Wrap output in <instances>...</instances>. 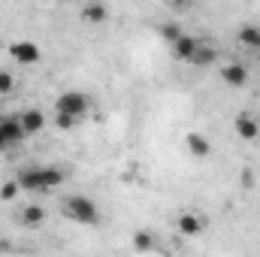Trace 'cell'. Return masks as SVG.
I'll return each mask as SVG.
<instances>
[{"mask_svg": "<svg viewBox=\"0 0 260 257\" xmlns=\"http://www.w3.org/2000/svg\"><path fill=\"white\" fill-rule=\"evenodd\" d=\"M55 112H67L73 118H85L91 112V97L82 94V91H64L58 100H55Z\"/></svg>", "mask_w": 260, "mask_h": 257, "instance_id": "3", "label": "cell"}, {"mask_svg": "<svg viewBox=\"0 0 260 257\" xmlns=\"http://www.w3.org/2000/svg\"><path fill=\"white\" fill-rule=\"evenodd\" d=\"M0 148H6V139H3V136H0Z\"/></svg>", "mask_w": 260, "mask_h": 257, "instance_id": "23", "label": "cell"}, {"mask_svg": "<svg viewBox=\"0 0 260 257\" xmlns=\"http://www.w3.org/2000/svg\"><path fill=\"white\" fill-rule=\"evenodd\" d=\"M233 127H236V136H239V139H245V142L260 139V124L248 115V112H242V115L236 118V124H233Z\"/></svg>", "mask_w": 260, "mask_h": 257, "instance_id": "10", "label": "cell"}, {"mask_svg": "<svg viewBox=\"0 0 260 257\" xmlns=\"http://www.w3.org/2000/svg\"><path fill=\"white\" fill-rule=\"evenodd\" d=\"M197 46H200V40L197 37H191V34H182L170 49H173V58H179V61H191L197 52Z\"/></svg>", "mask_w": 260, "mask_h": 257, "instance_id": "9", "label": "cell"}, {"mask_svg": "<svg viewBox=\"0 0 260 257\" xmlns=\"http://www.w3.org/2000/svg\"><path fill=\"white\" fill-rule=\"evenodd\" d=\"M0 124H3V115H0Z\"/></svg>", "mask_w": 260, "mask_h": 257, "instance_id": "25", "label": "cell"}, {"mask_svg": "<svg viewBox=\"0 0 260 257\" xmlns=\"http://www.w3.org/2000/svg\"><path fill=\"white\" fill-rule=\"evenodd\" d=\"M257 64H260V49H257Z\"/></svg>", "mask_w": 260, "mask_h": 257, "instance_id": "24", "label": "cell"}, {"mask_svg": "<svg viewBox=\"0 0 260 257\" xmlns=\"http://www.w3.org/2000/svg\"><path fill=\"white\" fill-rule=\"evenodd\" d=\"M76 121H79V118H73V115H67V112H55V127L58 130H73Z\"/></svg>", "mask_w": 260, "mask_h": 257, "instance_id": "20", "label": "cell"}, {"mask_svg": "<svg viewBox=\"0 0 260 257\" xmlns=\"http://www.w3.org/2000/svg\"><path fill=\"white\" fill-rule=\"evenodd\" d=\"M167 3H170V6H173V9H185V6H188V3H191V0H167Z\"/></svg>", "mask_w": 260, "mask_h": 257, "instance_id": "22", "label": "cell"}, {"mask_svg": "<svg viewBox=\"0 0 260 257\" xmlns=\"http://www.w3.org/2000/svg\"><path fill=\"white\" fill-rule=\"evenodd\" d=\"M61 212H64L70 221H76V224H85V227H94V224H100V206H97L91 197H85V194H70V197H64V203H61Z\"/></svg>", "mask_w": 260, "mask_h": 257, "instance_id": "2", "label": "cell"}, {"mask_svg": "<svg viewBox=\"0 0 260 257\" xmlns=\"http://www.w3.org/2000/svg\"><path fill=\"white\" fill-rule=\"evenodd\" d=\"M203 227H206V221H203L200 215H194V212H182L179 221H176V230H179L182 236H200Z\"/></svg>", "mask_w": 260, "mask_h": 257, "instance_id": "7", "label": "cell"}, {"mask_svg": "<svg viewBox=\"0 0 260 257\" xmlns=\"http://www.w3.org/2000/svg\"><path fill=\"white\" fill-rule=\"evenodd\" d=\"M154 248H157L154 233H148V230H136L133 233V251H154Z\"/></svg>", "mask_w": 260, "mask_h": 257, "instance_id": "16", "label": "cell"}, {"mask_svg": "<svg viewBox=\"0 0 260 257\" xmlns=\"http://www.w3.org/2000/svg\"><path fill=\"white\" fill-rule=\"evenodd\" d=\"M15 91V76L9 70H0V94H12Z\"/></svg>", "mask_w": 260, "mask_h": 257, "instance_id": "19", "label": "cell"}, {"mask_svg": "<svg viewBox=\"0 0 260 257\" xmlns=\"http://www.w3.org/2000/svg\"><path fill=\"white\" fill-rule=\"evenodd\" d=\"M43 221H46V209H43V206L30 203V206L21 209V224H24V227H40Z\"/></svg>", "mask_w": 260, "mask_h": 257, "instance_id": "15", "label": "cell"}, {"mask_svg": "<svg viewBox=\"0 0 260 257\" xmlns=\"http://www.w3.org/2000/svg\"><path fill=\"white\" fill-rule=\"evenodd\" d=\"M15 179H18L21 191H52L64 182V173L55 167H24Z\"/></svg>", "mask_w": 260, "mask_h": 257, "instance_id": "1", "label": "cell"}, {"mask_svg": "<svg viewBox=\"0 0 260 257\" xmlns=\"http://www.w3.org/2000/svg\"><path fill=\"white\" fill-rule=\"evenodd\" d=\"M0 136L6 139V145H15V142H21L27 133L21 127V118H3V124H0Z\"/></svg>", "mask_w": 260, "mask_h": 257, "instance_id": "11", "label": "cell"}, {"mask_svg": "<svg viewBox=\"0 0 260 257\" xmlns=\"http://www.w3.org/2000/svg\"><path fill=\"white\" fill-rule=\"evenodd\" d=\"M18 118H21V127H24L27 136H34V133H40V130L46 127V115L40 109H24Z\"/></svg>", "mask_w": 260, "mask_h": 257, "instance_id": "12", "label": "cell"}, {"mask_svg": "<svg viewBox=\"0 0 260 257\" xmlns=\"http://www.w3.org/2000/svg\"><path fill=\"white\" fill-rule=\"evenodd\" d=\"M221 79H224L227 88H245V82H248V70H245V64L233 61V64L221 67Z\"/></svg>", "mask_w": 260, "mask_h": 257, "instance_id": "5", "label": "cell"}, {"mask_svg": "<svg viewBox=\"0 0 260 257\" xmlns=\"http://www.w3.org/2000/svg\"><path fill=\"white\" fill-rule=\"evenodd\" d=\"M236 40H239V46H245V49L257 52V49H260V24H242V27H239V34H236Z\"/></svg>", "mask_w": 260, "mask_h": 257, "instance_id": "13", "label": "cell"}, {"mask_svg": "<svg viewBox=\"0 0 260 257\" xmlns=\"http://www.w3.org/2000/svg\"><path fill=\"white\" fill-rule=\"evenodd\" d=\"M157 34H160V40H164V43H170V46H173L185 30H182V24H179V21H170V24H160V27H157Z\"/></svg>", "mask_w": 260, "mask_h": 257, "instance_id": "17", "label": "cell"}, {"mask_svg": "<svg viewBox=\"0 0 260 257\" xmlns=\"http://www.w3.org/2000/svg\"><path fill=\"white\" fill-rule=\"evenodd\" d=\"M185 145H188V151L194 154L197 160H206V157L212 154V142H209L203 133H197V130H191V133L185 136Z\"/></svg>", "mask_w": 260, "mask_h": 257, "instance_id": "8", "label": "cell"}, {"mask_svg": "<svg viewBox=\"0 0 260 257\" xmlns=\"http://www.w3.org/2000/svg\"><path fill=\"white\" fill-rule=\"evenodd\" d=\"M254 185V173L251 170H242V188H251Z\"/></svg>", "mask_w": 260, "mask_h": 257, "instance_id": "21", "label": "cell"}, {"mask_svg": "<svg viewBox=\"0 0 260 257\" xmlns=\"http://www.w3.org/2000/svg\"><path fill=\"white\" fill-rule=\"evenodd\" d=\"M9 58L21 67H34V64H40L43 52H40V46H37L34 40H15V43L9 46Z\"/></svg>", "mask_w": 260, "mask_h": 257, "instance_id": "4", "label": "cell"}, {"mask_svg": "<svg viewBox=\"0 0 260 257\" xmlns=\"http://www.w3.org/2000/svg\"><path fill=\"white\" fill-rule=\"evenodd\" d=\"M191 64H197V67H212V64H218V49L200 40V46H197V52H194V58H191Z\"/></svg>", "mask_w": 260, "mask_h": 257, "instance_id": "14", "label": "cell"}, {"mask_svg": "<svg viewBox=\"0 0 260 257\" xmlns=\"http://www.w3.org/2000/svg\"><path fill=\"white\" fill-rule=\"evenodd\" d=\"M79 15H82L85 24H106V18H109V6H106L103 0H91V3L82 6Z\"/></svg>", "mask_w": 260, "mask_h": 257, "instance_id": "6", "label": "cell"}, {"mask_svg": "<svg viewBox=\"0 0 260 257\" xmlns=\"http://www.w3.org/2000/svg\"><path fill=\"white\" fill-rule=\"evenodd\" d=\"M21 191V185H18V179H12V182H3V188H0V200H15Z\"/></svg>", "mask_w": 260, "mask_h": 257, "instance_id": "18", "label": "cell"}]
</instances>
